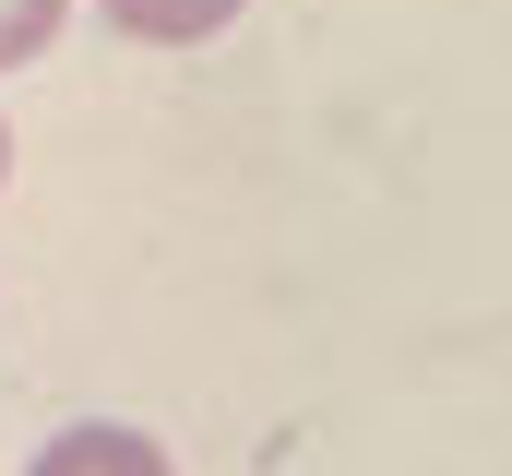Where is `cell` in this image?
<instances>
[{"instance_id":"cell-1","label":"cell","mask_w":512,"mask_h":476,"mask_svg":"<svg viewBox=\"0 0 512 476\" xmlns=\"http://www.w3.org/2000/svg\"><path fill=\"white\" fill-rule=\"evenodd\" d=\"M24 476H167V453L143 429H120V417H84V429H60Z\"/></svg>"},{"instance_id":"cell-2","label":"cell","mask_w":512,"mask_h":476,"mask_svg":"<svg viewBox=\"0 0 512 476\" xmlns=\"http://www.w3.org/2000/svg\"><path fill=\"white\" fill-rule=\"evenodd\" d=\"M239 0H108V24L143 36V48H191V36H215Z\"/></svg>"},{"instance_id":"cell-3","label":"cell","mask_w":512,"mask_h":476,"mask_svg":"<svg viewBox=\"0 0 512 476\" xmlns=\"http://www.w3.org/2000/svg\"><path fill=\"white\" fill-rule=\"evenodd\" d=\"M60 12H72V0H0V72H24V60L60 36Z\"/></svg>"},{"instance_id":"cell-4","label":"cell","mask_w":512,"mask_h":476,"mask_svg":"<svg viewBox=\"0 0 512 476\" xmlns=\"http://www.w3.org/2000/svg\"><path fill=\"white\" fill-rule=\"evenodd\" d=\"M0 155H12V131H0Z\"/></svg>"}]
</instances>
